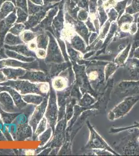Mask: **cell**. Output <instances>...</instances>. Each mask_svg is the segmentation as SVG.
<instances>
[{
	"instance_id": "obj_29",
	"label": "cell",
	"mask_w": 139,
	"mask_h": 156,
	"mask_svg": "<svg viewBox=\"0 0 139 156\" xmlns=\"http://www.w3.org/2000/svg\"><path fill=\"white\" fill-rule=\"evenodd\" d=\"M37 55L39 58H44L46 56V53H45V51H44V50H39L37 51Z\"/></svg>"
},
{
	"instance_id": "obj_21",
	"label": "cell",
	"mask_w": 139,
	"mask_h": 156,
	"mask_svg": "<svg viewBox=\"0 0 139 156\" xmlns=\"http://www.w3.org/2000/svg\"><path fill=\"white\" fill-rule=\"evenodd\" d=\"M81 92V91L79 89V87L75 83L73 87L72 90H71V96L76 98L78 101L83 96V94Z\"/></svg>"
},
{
	"instance_id": "obj_8",
	"label": "cell",
	"mask_w": 139,
	"mask_h": 156,
	"mask_svg": "<svg viewBox=\"0 0 139 156\" xmlns=\"http://www.w3.org/2000/svg\"><path fill=\"white\" fill-rule=\"evenodd\" d=\"M7 85H10L21 93L26 94L28 93H39V87L34 84L31 83L27 81H9L7 82Z\"/></svg>"
},
{
	"instance_id": "obj_9",
	"label": "cell",
	"mask_w": 139,
	"mask_h": 156,
	"mask_svg": "<svg viewBox=\"0 0 139 156\" xmlns=\"http://www.w3.org/2000/svg\"><path fill=\"white\" fill-rule=\"evenodd\" d=\"M130 73L131 78L139 80V59L137 58H129L123 66Z\"/></svg>"
},
{
	"instance_id": "obj_10",
	"label": "cell",
	"mask_w": 139,
	"mask_h": 156,
	"mask_svg": "<svg viewBox=\"0 0 139 156\" xmlns=\"http://www.w3.org/2000/svg\"><path fill=\"white\" fill-rule=\"evenodd\" d=\"M46 105H47V101L45 100L43 101L41 105L37 107L34 114H33L31 119L30 120V124L33 129L34 130H35L37 126V124L39 123L40 121L45 114Z\"/></svg>"
},
{
	"instance_id": "obj_3",
	"label": "cell",
	"mask_w": 139,
	"mask_h": 156,
	"mask_svg": "<svg viewBox=\"0 0 139 156\" xmlns=\"http://www.w3.org/2000/svg\"><path fill=\"white\" fill-rule=\"evenodd\" d=\"M73 69L75 73L76 84L79 87L82 93H88L92 96L98 99L99 95L92 87L86 71V66L85 65H77L74 62Z\"/></svg>"
},
{
	"instance_id": "obj_14",
	"label": "cell",
	"mask_w": 139,
	"mask_h": 156,
	"mask_svg": "<svg viewBox=\"0 0 139 156\" xmlns=\"http://www.w3.org/2000/svg\"><path fill=\"white\" fill-rule=\"evenodd\" d=\"M131 48V44H129L126 48L122 51V53L119 54L117 57L113 60V62L117 64L118 65L121 67L123 66L125 64L126 61L127 60V57L128 56L129 53L130 51Z\"/></svg>"
},
{
	"instance_id": "obj_26",
	"label": "cell",
	"mask_w": 139,
	"mask_h": 156,
	"mask_svg": "<svg viewBox=\"0 0 139 156\" xmlns=\"http://www.w3.org/2000/svg\"><path fill=\"white\" fill-rule=\"evenodd\" d=\"M126 3H127V0H126L125 1H122V2H120L117 5L115 9L118 11V12L122 13V12H123L125 6H126Z\"/></svg>"
},
{
	"instance_id": "obj_11",
	"label": "cell",
	"mask_w": 139,
	"mask_h": 156,
	"mask_svg": "<svg viewBox=\"0 0 139 156\" xmlns=\"http://www.w3.org/2000/svg\"><path fill=\"white\" fill-rule=\"evenodd\" d=\"M67 79L63 76H57L54 78L52 81L53 89L60 92L66 89L68 83Z\"/></svg>"
},
{
	"instance_id": "obj_33",
	"label": "cell",
	"mask_w": 139,
	"mask_h": 156,
	"mask_svg": "<svg viewBox=\"0 0 139 156\" xmlns=\"http://www.w3.org/2000/svg\"><path fill=\"white\" fill-rule=\"evenodd\" d=\"M138 21H139V18H138Z\"/></svg>"
},
{
	"instance_id": "obj_15",
	"label": "cell",
	"mask_w": 139,
	"mask_h": 156,
	"mask_svg": "<svg viewBox=\"0 0 139 156\" xmlns=\"http://www.w3.org/2000/svg\"><path fill=\"white\" fill-rule=\"evenodd\" d=\"M3 73L7 78L16 79L17 76H24L25 71L21 69H4L3 70Z\"/></svg>"
},
{
	"instance_id": "obj_4",
	"label": "cell",
	"mask_w": 139,
	"mask_h": 156,
	"mask_svg": "<svg viewBox=\"0 0 139 156\" xmlns=\"http://www.w3.org/2000/svg\"><path fill=\"white\" fill-rule=\"evenodd\" d=\"M87 125L90 131V136L85 149L88 151L94 149H106L110 151L113 155H120L109 146L106 140L96 131L89 121H87Z\"/></svg>"
},
{
	"instance_id": "obj_28",
	"label": "cell",
	"mask_w": 139,
	"mask_h": 156,
	"mask_svg": "<svg viewBox=\"0 0 139 156\" xmlns=\"http://www.w3.org/2000/svg\"><path fill=\"white\" fill-rule=\"evenodd\" d=\"M132 20V18L131 16H129V15H124L123 16V17L121 18V19L119 21V25H120L121 23H125V22H131Z\"/></svg>"
},
{
	"instance_id": "obj_5",
	"label": "cell",
	"mask_w": 139,
	"mask_h": 156,
	"mask_svg": "<svg viewBox=\"0 0 139 156\" xmlns=\"http://www.w3.org/2000/svg\"><path fill=\"white\" fill-rule=\"evenodd\" d=\"M139 101V95L128 96L109 112L107 115L108 119L114 121L124 117Z\"/></svg>"
},
{
	"instance_id": "obj_18",
	"label": "cell",
	"mask_w": 139,
	"mask_h": 156,
	"mask_svg": "<svg viewBox=\"0 0 139 156\" xmlns=\"http://www.w3.org/2000/svg\"><path fill=\"white\" fill-rule=\"evenodd\" d=\"M0 101L2 103V105H4V106L5 108H9V109L12 108V109H14V105L12 104V99L10 98V96L8 95V94L6 93L0 94Z\"/></svg>"
},
{
	"instance_id": "obj_2",
	"label": "cell",
	"mask_w": 139,
	"mask_h": 156,
	"mask_svg": "<svg viewBox=\"0 0 139 156\" xmlns=\"http://www.w3.org/2000/svg\"><path fill=\"white\" fill-rule=\"evenodd\" d=\"M129 129V135L123 138L118 147L124 155H139V129Z\"/></svg>"
},
{
	"instance_id": "obj_6",
	"label": "cell",
	"mask_w": 139,
	"mask_h": 156,
	"mask_svg": "<svg viewBox=\"0 0 139 156\" xmlns=\"http://www.w3.org/2000/svg\"><path fill=\"white\" fill-rule=\"evenodd\" d=\"M117 91L123 96H133L139 94V80L120 82L117 86Z\"/></svg>"
},
{
	"instance_id": "obj_1",
	"label": "cell",
	"mask_w": 139,
	"mask_h": 156,
	"mask_svg": "<svg viewBox=\"0 0 139 156\" xmlns=\"http://www.w3.org/2000/svg\"><path fill=\"white\" fill-rule=\"evenodd\" d=\"M108 62L101 61H85L86 71L92 87L99 96L104 92L106 83L105 81L104 68Z\"/></svg>"
},
{
	"instance_id": "obj_30",
	"label": "cell",
	"mask_w": 139,
	"mask_h": 156,
	"mask_svg": "<svg viewBox=\"0 0 139 156\" xmlns=\"http://www.w3.org/2000/svg\"><path fill=\"white\" fill-rule=\"evenodd\" d=\"M87 16L86 12L85 11H82L79 14V18L81 20H86Z\"/></svg>"
},
{
	"instance_id": "obj_16",
	"label": "cell",
	"mask_w": 139,
	"mask_h": 156,
	"mask_svg": "<svg viewBox=\"0 0 139 156\" xmlns=\"http://www.w3.org/2000/svg\"><path fill=\"white\" fill-rule=\"evenodd\" d=\"M23 78L33 81H44L45 79L44 74L40 72H29Z\"/></svg>"
},
{
	"instance_id": "obj_17",
	"label": "cell",
	"mask_w": 139,
	"mask_h": 156,
	"mask_svg": "<svg viewBox=\"0 0 139 156\" xmlns=\"http://www.w3.org/2000/svg\"><path fill=\"white\" fill-rule=\"evenodd\" d=\"M72 45L73 48L78 51H80L83 53H84L85 51H86V46L84 42H83L82 39H81L78 36H76L75 37L73 38L72 41Z\"/></svg>"
},
{
	"instance_id": "obj_13",
	"label": "cell",
	"mask_w": 139,
	"mask_h": 156,
	"mask_svg": "<svg viewBox=\"0 0 139 156\" xmlns=\"http://www.w3.org/2000/svg\"><path fill=\"white\" fill-rule=\"evenodd\" d=\"M120 66L114 62H108L104 67V76L105 81L107 83L108 80L111 78L112 76L116 70L120 67Z\"/></svg>"
},
{
	"instance_id": "obj_20",
	"label": "cell",
	"mask_w": 139,
	"mask_h": 156,
	"mask_svg": "<svg viewBox=\"0 0 139 156\" xmlns=\"http://www.w3.org/2000/svg\"><path fill=\"white\" fill-rule=\"evenodd\" d=\"M126 12L130 14L139 12V0H133L131 5L126 9Z\"/></svg>"
},
{
	"instance_id": "obj_23",
	"label": "cell",
	"mask_w": 139,
	"mask_h": 156,
	"mask_svg": "<svg viewBox=\"0 0 139 156\" xmlns=\"http://www.w3.org/2000/svg\"><path fill=\"white\" fill-rule=\"evenodd\" d=\"M51 129H48L40 136V140H41V142H42L43 144H44L46 142H47V140L51 135Z\"/></svg>"
},
{
	"instance_id": "obj_27",
	"label": "cell",
	"mask_w": 139,
	"mask_h": 156,
	"mask_svg": "<svg viewBox=\"0 0 139 156\" xmlns=\"http://www.w3.org/2000/svg\"><path fill=\"white\" fill-rule=\"evenodd\" d=\"M15 50L17 51H19V53L25 54V55H30V53L28 51V50L26 49V48H25L24 46H19L16 47Z\"/></svg>"
},
{
	"instance_id": "obj_31",
	"label": "cell",
	"mask_w": 139,
	"mask_h": 156,
	"mask_svg": "<svg viewBox=\"0 0 139 156\" xmlns=\"http://www.w3.org/2000/svg\"><path fill=\"white\" fill-rule=\"evenodd\" d=\"M133 57L139 59V48H137V50H135V51H134L133 55H132V57Z\"/></svg>"
},
{
	"instance_id": "obj_7",
	"label": "cell",
	"mask_w": 139,
	"mask_h": 156,
	"mask_svg": "<svg viewBox=\"0 0 139 156\" xmlns=\"http://www.w3.org/2000/svg\"><path fill=\"white\" fill-rule=\"evenodd\" d=\"M58 117V108L57 105L56 100L54 93L50 95L47 110L46 112V118L50 126L54 127Z\"/></svg>"
},
{
	"instance_id": "obj_25",
	"label": "cell",
	"mask_w": 139,
	"mask_h": 156,
	"mask_svg": "<svg viewBox=\"0 0 139 156\" xmlns=\"http://www.w3.org/2000/svg\"><path fill=\"white\" fill-rule=\"evenodd\" d=\"M39 89L41 93L48 92L49 90V85L47 83H43L40 85Z\"/></svg>"
},
{
	"instance_id": "obj_22",
	"label": "cell",
	"mask_w": 139,
	"mask_h": 156,
	"mask_svg": "<svg viewBox=\"0 0 139 156\" xmlns=\"http://www.w3.org/2000/svg\"><path fill=\"white\" fill-rule=\"evenodd\" d=\"M46 126V118H44L41 121L39 126H37V128L35 131V135L37 136L39 134H41V133L45 130Z\"/></svg>"
},
{
	"instance_id": "obj_24",
	"label": "cell",
	"mask_w": 139,
	"mask_h": 156,
	"mask_svg": "<svg viewBox=\"0 0 139 156\" xmlns=\"http://www.w3.org/2000/svg\"><path fill=\"white\" fill-rule=\"evenodd\" d=\"M19 41L18 40L17 38L14 37L12 36H10V37H7L6 38V43H8L9 44L11 45L16 44L17 43H19Z\"/></svg>"
},
{
	"instance_id": "obj_32",
	"label": "cell",
	"mask_w": 139,
	"mask_h": 156,
	"mask_svg": "<svg viewBox=\"0 0 139 156\" xmlns=\"http://www.w3.org/2000/svg\"><path fill=\"white\" fill-rule=\"evenodd\" d=\"M6 80L5 75L4 74L3 71H0V82L4 81Z\"/></svg>"
},
{
	"instance_id": "obj_12",
	"label": "cell",
	"mask_w": 139,
	"mask_h": 156,
	"mask_svg": "<svg viewBox=\"0 0 139 156\" xmlns=\"http://www.w3.org/2000/svg\"><path fill=\"white\" fill-rule=\"evenodd\" d=\"M97 99L88 93L83 94L82 98L78 101V105L80 106L89 107L97 101Z\"/></svg>"
},
{
	"instance_id": "obj_19",
	"label": "cell",
	"mask_w": 139,
	"mask_h": 156,
	"mask_svg": "<svg viewBox=\"0 0 139 156\" xmlns=\"http://www.w3.org/2000/svg\"><path fill=\"white\" fill-rule=\"evenodd\" d=\"M23 99L27 103L34 104L35 105H39L43 101V98L38 95H26L23 96Z\"/></svg>"
}]
</instances>
